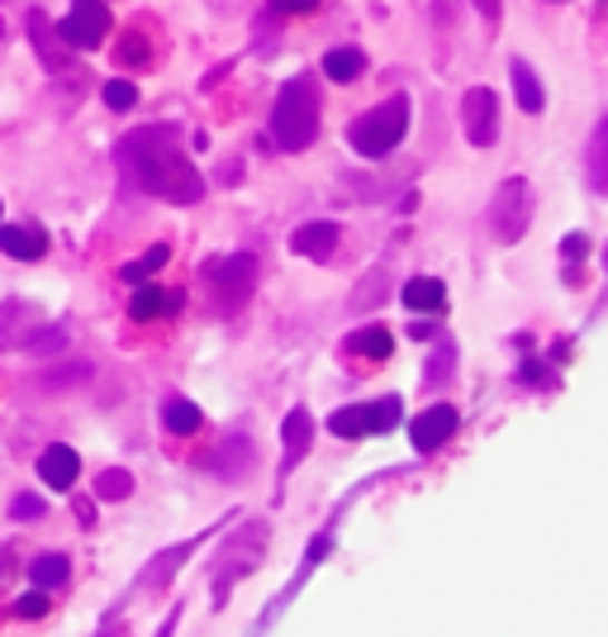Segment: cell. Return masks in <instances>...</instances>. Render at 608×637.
Instances as JSON below:
<instances>
[{"label": "cell", "mask_w": 608, "mask_h": 637, "mask_svg": "<svg viewBox=\"0 0 608 637\" xmlns=\"http://www.w3.org/2000/svg\"><path fill=\"white\" fill-rule=\"evenodd\" d=\"M452 433H457V404H433V410H423L414 419V429H409V438H414V452H438Z\"/></svg>", "instance_id": "30bf717a"}, {"label": "cell", "mask_w": 608, "mask_h": 637, "mask_svg": "<svg viewBox=\"0 0 608 637\" xmlns=\"http://www.w3.org/2000/svg\"><path fill=\"white\" fill-rule=\"evenodd\" d=\"M585 253H589V238H585V234H566V238H561V257L570 262V267H576Z\"/></svg>", "instance_id": "836d02e7"}, {"label": "cell", "mask_w": 608, "mask_h": 637, "mask_svg": "<svg viewBox=\"0 0 608 637\" xmlns=\"http://www.w3.org/2000/svg\"><path fill=\"white\" fill-rule=\"evenodd\" d=\"M409 134V96H390L375 110H366L362 119H352V148L362 157H390L400 148V138Z\"/></svg>", "instance_id": "3957f363"}, {"label": "cell", "mask_w": 608, "mask_h": 637, "mask_svg": "<svg viewBox=\"0 0 608 637\" xmlns=\"http://www.w3.org/2000/svg\"><path fill=\"white\" fill-rule=\"evenodd\" d=\"M475 10L486 14V20H499V14H504V0H475Z\"/></svg>", "instance_id": "d590c367"}, {"label": "cell", "mask_w": 608, "mask_h": 637, "mask_svg": "<svg viewBox=\"0 0 608 637\" xmlns=\"http://www.w3.org/2000/svg\"><path fill=\"white\" fill-rule=\"evenodd\" d=\"M390 347H395V339H390L385 324H366V329H356L352 339H347V352H352V357H371V362L390 357Z\"/></svg>", "instance_id": "ffe728a7"}, {"label": "cell", "mask_w": 608, "mask_h": 637, "mask_svg": "<svg viewBox=\"0 0 608 637\" xmlns=\"http://www.w3.org/2000/svg\"><path fill=\"white\" fill-rule=\"evenodd\" d=\"M272 138L285 153H304L318 138V86L310 77H291L276 96Z\"/></svg>", "instance_id": "7a4b0ae2"}, {"label": "cell", "mask_w": 608, "mask_h": 637, "mask_svg": "<svg viewBox=\"0 0 608 637\" xmlns=\"http://www.w3.org/2000/svg\"><path fill=\"white\" fill-rule=\"evenodd\" d=\"M333 247H337V224H300L291 234V253L310 262H328Z\"/></svg>", "instance_id": "5bb4252c"}, {"label": "cell", "mask_w": 608, "mask_h": 637, "mask_svg": "<svg viewBox=\"0 0 608 637\" xmlns=\"http://www.w3.org/2000/svg\"><path fill=\"white\" fill-rule=\"evenodd\" d=\"M119 62H124V67H153V48H148V39H143V33H129V39L119 43Z\"/></svg>", "instance_id": "4dcf8cb0"}, {"label": "cell", "mask_w": 608, "mask_h": 637, "mask_svg": "<svg viewBox=\"0 0 608 637\" xmlns=\"http://www.w3.org/2000/svg\"><path fill=\"white\" fill-rule=\"evenodd\" d=\"M247 467H253V442L247 438H224V448L209 457V471H219L224 481H234Z\"/></svg>", "instance_id": "ac0fdd59"}, {"label": "cell", "mask_w": 608, "mask_h": 637, "mask_svg": "<svg viewBox=\"0 0 608 637\" xmlns=\"http://www.w3.org/2000/svg\"><path fill=\"white\" fill-rule=\"evenodd\" d=\"M318 0H272V14H310Z\"/></svg>", "instance_id": "e575fe53"}, {"label": "cell", "mask_w": 608, "mask_h": 637, "mask_svg": "<svg viewBox=\"0 0 608 637\" xmlns=\"http://www.w3.org/2000/svg\"><path fill=\"white\" fill-rule=\"evenodd\" d=\"M167 257H171V247H167V243H157V247H148V253H143L138 262H129V267H124L119 276L129 281V286H138V281H148L157 267H167Z\"/></svg>", "instance_id": "484cf974"}, {"label": "cell", "mask_w": 608, "mask_h": 637, "mask_svg": "<svg viewBox=\"0 0 608 637\" xmlns=\"http://www.w3.org/2000/svg\"><path fill=\"white\" fill-rule=\"evenodd\" d=\"M77 514H81V523H86V528L96 523V519H91V514H96V509H91V500H77Z\"/></svg>", "instance_id": "74e56055"}, {"label": "cell", "mask_w": 608, "mask_h": 637, "mask_svg": "<svg viewBox=\"0 0 608 637\" xmlns=\"http://www.w3.org/2000/svg\"><path fill=\"white\" fill-rule=\"evenodd\" d=\"M0 253L14 262H39L48 253V234L43 228H0Z\"/></svg>", "instance_id": "9a60e30c"}, {"label": "cell", "mask_w": 608, "mask_h": 637, "mask_svg": "<svg viewBox=\"0 0 608 637\" xmlns=\"http://www.w3.org/2000/svg\"><path fill=\"white\" fill-rule=\"evenodd\" d=\"M163 423H167L176 438H190V433H200V410H195L190 400H167Z\"/></svg>", "instance_id": "d4e9b609"}, {"label": "cell", "mask_w": 608, "mask_h": 637, "mask_svg": "<svg viewBox=\"0 0 608 637\" xmlns=\"http://www.w3.org/2000/svg\"><path fill=\"white\" fill-rule=\"evenodd\" d=\"M24 29H29V39H33V48H39V58H43L48 72H62L71 58H67V39H62V33H52L58 24H48L43 10H29L24 14Z\"/></svg>", "instance_id": "8fae6325"}, {"label": "cell", "mask_w": 608, "mask_h": 637, "mask_svg": "<svg viewBox=\"0 0 608 637\" xmlns=\"http://www.w3.org/2000/svg\"><path fill=\"white\" fill-rule=\"evenodd\" d=\"M115 163L124 176H129V186L148 190L157 200L195 205L205 196V176L190 167V157H186L171 124H143V129L124 134L119 148H115Z\"/></svg>", "instance_id": "6da1fadb"}, {"label": "cell", "mask_w": 608, "mask_h": 637, "mask_svg": "<svg viewBox=\"0 0 608 637\" xmlns=\"http://www.w3.org/2000/svg\"><path fill=\"white\" fill-rule=\"evenodd\" d=\"M400 423V395L371 400V404H343L328 419V433L337 438H366V433H390Z\"/></svg>", "instance_id": "52a82bcc"}, {"label": "cell", "mask_w": 608, "mask_h": 637, "mask_svg": "<svg viewBox=\"0 0 608 637\" xmlns=\"http://www.w3.org/2000/svg\"><path fill=\"white\" fill-rule=\"evenodd\" d=\"M129 494H134V476L129 471L110 467V471L96 476V500H129Z\"/></svg>", "instance_id": "4316f807"}, {"label": "cell", "mask_w": 608, "mask_h": 637, "mask_svg": "<svg viewBox=\"0 0 608 637\" xmlns=\"http://www.w3.org/2000/svg\"><path fill=\"white\" fill-rule=\"evenodd\" d=\"M604 267H608V253H604Z\"/></svg>", "instance_id": "f35d334b"}, {"label": "cell", "mask_w": 608, "mask_h": 637, "mask_svg": "<svg viewBox=\"0 0 608 637\" xmlns=\"http://www.w3.org/2000/svg\"><path fill=\"white\" fill-rule=\"evenodd\" d=\"M585 171H589V190L608 196V115L595 124V138L585 148Z\"/></svg>", "instance_id": "2e32d148"}, {"label": "cell", "mask_w": 608, "mask_h": 637, "mask_svg": "<svg viewBox=\"0 0 608 637\" xmlns=\"http://www.w3.org/2000/svg\"><path fill=\"white\" fill-rule=\"evenodd\" d=\"M433 333H438L433 324H414V329H409V339H414V343H419V339H433Z\"/></svg>", "instance_id": "8d00e7d4"}, {"label": "cell", "mask_w": 608, "mask_h": 637, "mask_svg": "<svg viewBox=\"0 0 608 637\" xmlns=\"http://www.w3.org/2000/svg\"><path fill=\"white\" fill-rule=\"evenodd\" d=\"M513 96H518V105H523L528 115H542V105H547L542 81L532 77V67L523 58H513Z\"/></svg>", "instance_id": "603a6c76"}, {"label": "cell", "mask_w": 608, "mask_h": 637, "mask_svg": "<svg viewBox=\"0 0 608 637\" xmlns=\"http://www.w3.org/2000/svg\"><path fill=\"white\" fill-rule=\"evenodd\" d=\"M58 33L67 39V48H96L110 33V10L100 0H71V14L58 20Z\"/></svg>", "instance_id": "ba28073f"}, {"label": "cell", "mask_w": 608, "mask_h": 637, "mask_svg": "<svg viewBox=\"0 0 608 637\" xmlns=\"http://www.w3.org/2000/svg\"><path fill=\"white\" fill-rule=\"evenodd\" d=\"M452 362H457V343H438V352H433V362H428V371H423V385H442L447 376H452Z\"/></svg>", "instance_id": "f1b7e54d"}, {"label": "cell", "mask_w": 608, "mask_h": 637, "mask_svg": "<svg viewBox=\"0 0 608 637\" xmlns=\"http://www.w3.org/2000/svg\"><path fill=\"white\" fill-rule=\"evenodd\" d=\"M52 609V599L48 595H24V599H14V605H10V614L14 618H43Z\"/></svg>", "instance_id": "d6a6232c"}, {"label": "cell", "mask_w": 608, "mask_h": 637, "mask_svg": "<svg viewBox=\"0 0 608 637\" xmlns=\"http://www.w3.org/2000/svg\"><path fill=\"white\" fill-rule=\"evenodd\" d=\"M310 438H314V419L310 410H291L281 423V442H285V457H281V476H291L300 467V457L310 452Z\"/></svg>", "instance_id": "4fadbf2b"}, {"label": "cell", "mask_w": 608, "mask_h": 637, "mask_svg": "<svg viewBox=\"0 0 608 637\" xmlns=\"http://www.w3.org/2000/svg\"><path fill=\"white\" fill-rule=\"evenodd\" d=\"M385 291H390V276H385V267H381V272H371V276L362 281V286H356L352 310H371V305H381Z\"/></svg>", "instance_id": "83f0119b"}, {"label": "cell", "mask_w": 608, "mask_h": 637, "mask_svg": "<svg viewBox=\"0 0 608 637\" xmlns=\"http://www.w3.org/2000/svg\"><path fill=\"white\" fill-rule=\"evenodd\" d=\"M176 305H182V295H176V291L143 286V281H138V291H134V300H129V314L138 318V324H148V318L167 314V310H176Z\"/></svg>", "instance_id": "e0dca14e"}, {"label": "cell", "mask_w": 608, "mask_h": 637, "mask_svg": "<svg viewBox=\"0 0 608 637\" xmlns=\"http://www.w3.org/2000/svg\"><path fill=\"white\" fill-rule=\"evenodd\" d=\"M100 96H105V105H110V110L124 115V110H134V105H138V86H134V81H105Z\"/></svg>", "instance_id": "f546056e"}, {"label": "cell", "mask_w": 608, "mask_h": 637, "mask_svg": "<svg viewBox=\"0 0 608 637\" xmlns=\"http://www.w3.org/2000/svg\"><path fill=\"white\" fill-rule=\"evenodd\" d=\"M29 576H33V586H39V590H52V586H62V580L71 576V561L62 552H43V557H33Z\"/></svg>", "instance_id": "cb8c5ba5"}, {"label": "cell", "mask_w": 608, "mask_h": 637, "mask_svg": "<svg viewBox=\"0 0 608 637\" xmlns=\"http://www.w3.org/2000/svg\"><path fill=\"white\" fill-rule=\"evenodd\" d=\"M528 224H532V186H528V176H504V182L494 186V196H490V234H494V243L513 247L518 238L528 234Z\"/></svg>", "instance_id": "277c9868"}, {"label": "cell", "mask_w": 608, "mask_h": 637, "mask_svg": "<svg viewBox=\"0 0 608 637\" xmlns=\"http://www.w3.org/2000/svg\"><path fill=\"white\" fill-rule=\"evenodd\" d=\"M262 547H266V523H247V528H238V533L228 538V547L219 552L224 561L214 566V609H224V599H228V590H234V580L247 576L262 561Z\"/></svg>", "instance_id": "8992f818"}, {"label": "cell", "mask_w": 608, "mask_h": 637, "mask_svg": "<svg viewBox=\"0 0 608 637\" xmlns=\"http://www.w3.org/2000/svg\"><path fill=\"white\" fill-rule=\"evenodd\" d=\"M10 519H20V523H33V519H43V500H39V494H14V504H10Z\"/></svg>", "instance_id": "1f68e13d"}, {"label": "cell", "mask_w": 608, "mask_h": 637, "mask_svg": "<svg viewBox=\"0 0 608 637\" xmlns=\"http://www.w3.org/2000/svg\"><path fill=\"white\" fill-rule=\"evenodd\" d=\"M77 476H81V457L67 448V442H52V448L39 457V481L48 490H71L77 486Z\"/></svg>", "instance_id": "7c38bea8"}, {"label": "cell", "mask_w": 608, "mask_h": 637, "mask_svg": "<svg viewBox=\"0 0 608 637\" xmlns=\"http://www.w3.org/2000/svg\"><path fill=\"white\" fill-rule=\"evenodd\" d=\"M366 72V52L362 48H328L324 52V77H333V81H356Z\"/></svg>", "instance_id": "7402d4cb"}, {"label": "cell", "mask_w": 608, "mask_h": 637, "mask_svg": "<svg viewBox=\"0 0 608 637\" xmlns=\"http://www.w3.org/2000/svg\"><path fill=\"white\" fill-rule=\"evenodd\" d=\"M200 542H205V538H190V542H182V547H167V552L157 557V561L148 566V571L138 576V586H167V580H171L176 571H182V561H186V557H190Z\"/></svg>", "instance_id": "d6986e66"}, {"label": "cell", "mask_w": 608, "mask_h": 637, "mask_svg": "<svg viewBox=\"0 0 608 637\" xmlns=\"http://www.w3.org/2000/svg\"><path fill=\"white\" fill-rule=\"evenodd\" d=\"M205 281L214 291V305L224 314H234L247 305V295L257 291V257L253 253H228V257H214L205 262Z\"/></svg>", "instance_id": "5b68a950"}, {"label": "cell", "mask_w": 608, "mask_h": 637, "mask_svg": "<svg viewBox=\"0 0 608 637\" xmlns=\"http://www.w3.org/2000/svg\"><path fill=\"white\" fill-rule=\"evenodd\" d=\"M400 300H404V305L409 310H442L447 305V286H442V281L438 276H414V281H409V286L400 291Z\"/></svg>", "instance_id": "44dd1931"}, {"label": "cell", "mask_w": 608, "mask_h": 637, "mask_svg": "<svg viewBox=\"0 0 608 637\" xmlns=\"http://www.w3.org/2000/svg\"><path fill=\"white\" fill-rule=\"evenodd\" d=\"M461 124H467V138L475 148H490L499 138V100L490 86H471L467 100H461Z\"/></svg>", "instance_id": "9c48e42d"}]
</instances>
